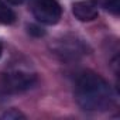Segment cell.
Instances as JSON below:
<instances>
[{
    "label": "cell",
    "instance_id": "obj_7",
    "mask_svg": "<svg viewBox=\"0 0 120 120\" xmlns=\"http://www.w3.org/2000/svg\"><path fill=\"white\" fill-rule=\"evenodd\" d=\"M103 7L114 14L119 13V0H102Z\"/></svg>",
    "mask_w": 120,
    "mask_h": 120
},
{
    "label": "cell",
    "instance_id": "obj_9",
    "mask_svg": "<svg viewBox=\"0 0 120 120\" xmlns=\"http://www.w3.org/2000/svg\"><path fill=\"white\" fill-rule=\"evenodd\" d=\"M7 2L10 3V4H14V6H19V4H21V3H24L26 0H7Z\"/></svg>",
    "mask_w": 120,
    "mask_h": 120
},
{
    "label": "cell",
    "instance_id": "obj_5",
    "mask_svg": "<svg viewBox=\"0 0 120 120\" xmlns=\"http://www.w3.org/2000/svg\"><path fill=\"white\" fill-rule=\"evenodd\" d=\"M14 21H16L14 11L10 7H7V4L3 0H0V23L2 24H11Z\"/></svg>",
    "mask_w": 120,
    "mask_h": 120
},
{
    "label": "cell",
    "instance_id": "obj_2",
    "mask_svg": "<svg viewBox=\"0 0 120 120\" xmlns=\"http://www.w3.org/2000/svg\"><path fill=\"white\" fill-rule=\"evenodd\" d=\"M33 14L38 23L54 26L62 16V9L56 0H37L33 6Z\"/></svg>",
    "mask_w": 120,
    "mask_h": 120
},
{
    "label": "cell",
    "instance_id": "obj_8",
    "mask_svg": "<svg viewBox=\"0 0 120 120\" xmlns=\"http://www.w3.org/2000/svg\"><path fill=\"white\" fill-rule=\"evenodd\" d=\"M28 31H30V34H34V35H37V37L44 35L42 28H40V27H37V26H30V27H28Z\"/></svg>",
    "mask_w": 120,
    "mask_h": 120
},
{
    "label": "cell",
    "instance_id": "obj_6",
    "mask_svg": "<svg viewBox=\"0 0 120 120\" xmlns=\"http://www.w3.org/2000/svg\"><path fill=\"white\" fill-rule=\"evenodd\" d=\"M24 120L26 119V114L21 113L19 109H9L6 110L4 113L0 114V120Z\"/></svg>",
    "mask_w": 120,
    "mask_h": 120
},
{
    "label": "cell",
    "instance_id": "obj_10",
    "mask_svg": "<svg viewBox=\"0 0 120 120\" xmlns=\"http://www.w3.org/2000/svg\"><path fill=\"white\" fill-rule=\"evenodd\" d=\"M2 54H3V47H2V44H0V56H2Z\"/></svg>",
    "mask_w": 120,
    "mask_h": 120
},
{
    "label": "cell",
    "instance_id": "obj_1",
    "mask_svg": "<svg viewBox=\"0 0 120 120\" xmlns=\"http://www.w3.org/2000/svg\"><path fill=\"white\" fill-rule=\"evenodd\" d=\"M75 99L86 112H105L114 105L112 88L100 75L92 71H83L78 75Z\"/></svg>",
    "mask_w": 120,
    "mask_h": 120
},
{
    "label": "cell",
    "instance_id": "obj_4",
    "mask_svg": "<svg viewBox=\"0 0 120 120\" xmlns=\"http://www.w3.org/2000/svg\"><path fill=\"white\" fill-rule=\"evenodd\" d=\"M72 13L79 21H92L98 17L99 9L95 0H81L74 3Z\"/></svg>",
    "mask_w": 120,
    "mask_h": 120
},
{
    "label": "cell",
    "instance_id": "obj_3",
    "mask_svg": "<svg viewBox=\"0 0 120 120\" xmlns=\"http://www.w3.org/2000/svg\"><path fill=\"white\" fill-rule=\"evenodd\" d=\"M37 76L24 71H13L4 75V86L10 92H24L34 86Z\"/></svg>",
    "mask_w": 120,
    "mask_h": 120
}]
</instances>
